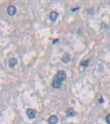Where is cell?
I'll return each mask as SVG.
<instances>
[{
	"label": "cell",
	"mask_w": 110,
	"mask_h": 124,
	"mask_svg": "<svg viewBox=\"0 0 110 124\" xmlns=\"http://www.w3.org/2000/svg\"><path fill=\"white\" fill-rule=\"evenodd\" d=\"M80 65H82V66H84V67L88 66V65H89V60L82 61V62H81V63H80Z\"/></svg>",
	"instance_id": "30bf717a"
},
{
	"label": "cell",
	"mask_w": 110,
	"mask_h": 124,
	"mask_svg": "<svg viewBox=\"0 0 110 124\" xmlns=\"http://www.w3.org/2000/svg\"><path fill=\"white\" fill-rule=\"evenodd\" d=\"M56 79H58L60 81H64L67 78V75H66V73H65V71H63V70H61V71H59L57 74H56Z\"/></svg>",
	"instance_id": "6da1fadb"
},
{
	"label": "cell",
	"mask_w": 110,
	"mask_h": 124,
	"mask_svg": "<svg viewBox=\"0 0 110 124\" xmlns=\"http://www.w3.org/2000/svg\"><path fill=\"white\" fill-rule=\"evenodd\" d=\"M8 65L11 68H13V67L16 66V65H18V60L16 59V58H12V59L9 60Z\"/></svg>",
	"instance_id": "8992f818"
},
{
	"label": "cell",
	"mask_w": 110,
	"mask_h": 124,
	"mask_svg": "<svg viewBox=\"0 0 110 124\" xmlns=\"http://www.w3.org/2000/svg\"><path fill=\"white\" fill-rule=\"evenodd\" d=\"M58 41H59V40H58V39H56L55 41H53V44L56 43V42H58Z\"/></svg>",
	"instance_id": "7c38bea8"
},
{
	"label": "cell",
	"mask_w": 110,
	"mask_h": 124,
	"mask_svg": "<svg viewBox=\"0 0 110 124\" xmlns=\"http://www.w3.org/2000/svg\"><path fill=\"white\" fill-rule=\"evenodd\" d=\"M70 60V56L68 54V53H65L62 57V61L64 62V63H68Z\"/></svg>",
	"instance_id": "ba28073f"
},
{
	"label": "cell",
	"mask_w": 110,
	"mask_h": 124,
	"mask_svg": "<svg viewBox=\"0 0 110 124\" xmlns=\"http://www.w3.org/2000/svg\"><path fill=\"white\" fill-rule=\"evenodd\" d=\"M58 122V117L56 115H51L48 119V122L49 124H56Z\"/></svg>",
	"instance_id": "5b68a950"
},
{
	"label": "cell",
	"mask_w": 110,
	"mask_h": 124,
	"mask_svg": "<svg viewBox=\"0 0 110 124\" xmlns=\"http://www.w3.org/2000/svg\"><path fill=\"white\" fill-rule=\"evenodd\" d=\"M66 114L68 117H74V116H75V111L74 110V108H69L66 112Z\"/></svg>",
	"instance_id": "9c48e42d"
},
{
	"label": "cell",
	"mask_w": 110,
	"mask_h": 124,
	"mask_svg": "<svg viewBox=\"0 0 110 124\" xmlns=\"http://www.w3.org/2000/svg\"><path fill=\"white\" fill-rule=\"evenodd\" d=\"M27 117H29V118H31V119L35 118V117H36V111L34 110V109L29 108V109H27Z\"/></svg>",
	"instance_id": "3957f363"
},
{
	"label": "cell",
	"mask_w": 110,
	"mask_h": 124,
	"mask_svg": "<svg viewBox=\"0 0 110 124\" xmlns=\"http://www.w3.org/2000/svg\"><path fill=\"white\" fill-rule=\"evenodd\" d=\"M61 81H60L58 79L55 78L52 81V87L55 88V89H60L61 87Z\"/></svg>",
	"instance_id": "277c9868"
},
{
	"label": "cell",
	"mask_w": 110,
	"mask_h": 124,
	"mask_svg": "<svg viewBox=\"0 0 110 124\" xmlns=\"http://www.w3.org/2000/svg\"><path fill=\"white\" fill-rule=\"evenodd\" d=\"M99 103H103V98H101V99L99 100Z\"/></svg>",
	"instance_id": "4fadbf2b"
},
{
	"label": "cell",
	"mask_w": 110,
	"mask_h": 124,
	"mask_svg": "<svg viewBox=\"0 0 110 124\" xmlns=\"http://www.w3.org/2000/svg\"><path fill=\"white\" fill-rule=\"evenodd\" d=\"M8 13L9 16H14L17 12V9H16L15 6L13 5H10L8 8Z\"/></svg>",
	"instance_id": "7a4b0ae2"
},
{
	"label": "cell",
	"mask_w": 110,
	"mask_h": 124,
	"mask_svg": "<svg viewBox=\"0 0 110 124\" xmlns=\"http://www.w3.org/2000/svg\"><path fill=\"white\" fill-rule=\"evenodd\" d=\"M58 16H59L58 12H51V14H50V19H51L52 22H55L56 19H57Z\"/></svg>",
	"instance_id": "52a82bcc"
},
{
	"label": "cell",
	"mask_w": 110,
	"mask_h": 124,
	"mask_svg": "<svg viewBox=\"0 0 110 124\" xmlns=\"http://www.w3.org/2000/svg\"><path fill=\"white\" fill-rule=\"evenodd\" d=\"M106 122L108 124H110V115L108 114V115H107L106 117Z\"/></svg>",
	"instance_id": "8fae6325"
}]
</instances>
